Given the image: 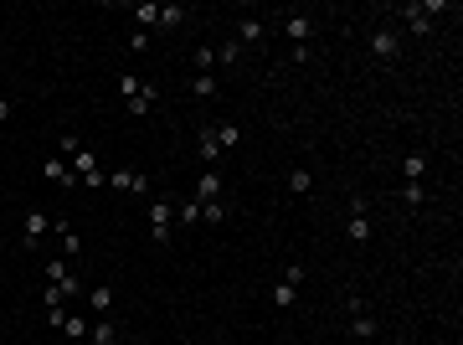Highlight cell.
<instances>
[{"instance_id": "cell-1", "label": "cell", "mask_w": 463, "mask_h": 345, "mask_svg": "<svg viewBox=\"0 0 463 345\" xmlns=\"http://www.w3.org/2000/svg\"><path fill=\"white\" fill-rule=\"evenodd\" d=\"M283 31L294 36V62H309V36H314V21L304 10H288L283 16Z\"/></svg>"}, {"instance_id": "cell-2", "label": "cell", "mask_w": 463, "mask_h": 345, "mask_svg": "<svg viewBox=\"0 0 463 345\" xmlns=\"http://www.w3.org/2000/svg\"><path fill=\"white\" fill-rule=\"evenodd\" d=\"M170 232H175V206L160 201V196H150V237L165 247V243H170Z\"/></svg>"}, {"instance_id": "cell-3", "label": "cell", "mask_w": 463, "mask_h": 345, "mask_svg": "<svg viewBox=\"0 0 463 345\" xmlns=\"http://www.w3.org/2000/svg\"><path fill=\"white\" fill-rule=\"evenodd\" d=\"M396 52H402V31H396V26H376V31H370V57L396 62Z\"/></svg>"}, {"instance_id": "cell-4", "label": "cell", "mask_w": 463, "mask_h": 345, "mask_svg": "<svg viewBox=\"0 0 463 345\" xmlns=\"http://www.w3.org/2000/svg\"><path fill=\"white\" fill-rule=\"evenodd\" d=\"M52 227V217H42V211H26V222H21V247L26 253H36L42 247V232Z\"/></svg>"}, {"instance_id": "cell-5", "label": "cell", "mask_w": 463, "mask_h": 345, "mask_svg": "<svg viewBox=\"0 0 463 345\" xmlns=\"http://www.w3.org/2000/svg\"><path fill=\"white\" fill-rule=\"evenodd\" d=\"M109 185L124 191V196H150V176H139V170H113Z\"/></svg>"}, {"instance_id": "cell-6", "label": "cell", "mask_w": 463, "mask_h": 345, "mask_svg": "<svg viewBox=\"0 0 463 345\" xmlns=\"http://www.w3.org/2000/svg\"><path fill=\"white\" fill-rule=\"evenodd\" d=\"M345 232H350V243H355V247H366V243H370V222H366V201H361V196L350 201V227H345Z\"/></svg>"}, {"instance_id": "cell-7", "label": "cell", "mask_w": 463, "mask_h": 345, "mask_svg": "<svg viewBox=\"0 0 463 345\" xmlns=\"http://www.w3.org/2000/svg\"><path fill=\"white\" fill-rule=\"evenodd\" d=\"M345 309H350V330H355L361 340H370V335H376V320L366 314V299H345Z\"/></svg>"}, {"instance_id": "cell-8", "label": "cell", "mask_w": 463, "mask_h": 345, "mask_svg": "<svg viewBox=\"0 0 463 345\" xmlns=\"http://www.w3.org/2000/svg\"><path fill=\"white\" fill-rule=\"evenodd\" d=\"M83 345H118V330H113L109 314H103L98 325H88V340H83Z\"/></svg>"}, {"instance_id": "cell-9", "label": "cell", "mask_w": 463, "mask_h": 345, "mask_svg": "<svg viewBox=\"0 0 463 345\" xmlns=\"http://www.w3.org/2000/svg\"><path fill=\"white\" fill-rule=\"evenodd\" d=\"M196 201H221V176H217V170H206V176L201 181H196Z\"/></svg>"}, {"instance_id": "cell-10", "label": "cell", "mask_w": 463, "mask_h": 345, "mask_svg": "<svg viewBox=\"0 0 463 345\" xmlns=\"http://www.w3.org/2000/svg\"><path fill=\"white\" fill-rule=\"evenodd\" d=\"M196 155H201V165H206V170L217 165V155H221V144H217V129H201V139H196Z\"/></svg>"}, {"instance_id": "cell-11", "label": "cell", "mask_w": 463, "mask_h": 345, "mask_svg": "<svg viewBox=\"0 0 463 345\" xmlns=\"http://www.w3.org/2000/svg\"><path fill=\"white\" fill-rule=\"evenodd\" d=\"M52 227H57V237H62V253H68V258H77V253H83V237L72 232V222H62V217H57Z\"/></svg>"}, {"instance_id": "cell-12", "label": "cell", "mask_w": 463, "mask_h": 345, "mask_svg": "<svg viewBox=\"0 0 463 345\" xmlns=\"http://www.w3.org/2000/svg\"><path fill=\"white\" fill-rule=\"evenodd\" d=\"M402 21H407V31H412V36H427L432 31V21L422 16V6H402Z\"/></svg>"}, {"instance_id": "cell-13", "label": "cell", "mask_w": 463, "mask_h": 345, "mask_svg": "<svg viewBox=\"0 0 463 345\" xmlns=\"http://www.w3.org/2000/svg\"><path fill=\"white\" fill-rule=\"evenodd\" d=\"M42 176H47V181H57V185H72V165L62 160V155H52V160L42 165Z\"/></svg>"}, {"instance_id": "cell-14", "label": "cell", "mask_w": 463, "mask_h": 345, "mask_svg": "<svg viewBox=\"0 0 463 345\" xmlns=\"http://www.w3.org/2000/svg\"><path fill=\"white\" fill-rule=\"evenodd\" d=\"M262 31H268V26H262L258 16H247L242 26H237V42H242V47H258V42H262Z\"/></svg>"}, {"instance_id": "cell-15", "label": "cell", "mask_w": 463, "mask_h": 345, "mask_svg": "<svg viewBox=\"0 0 463 345\" xmlns=\"http://www.w3.org/2000/svg\"><path fill=\"white\" fill-rule=\"evenodd\" d=\"M129 16L139 21V31H160V6H134Z\"/></svg>"}, {"instance_id": "cell-16", "label": "cell", "mask_w": 463, "mask_h": 345, "mask_svg": "<svg viewBox=\"0 0 463 345\" xmlns=\"http://www.w3.org/2000/svg\"><path fill=\"white\" fill-rule=\"evenodd\" d=\"M402 176H407V181H422V176H427V155H422V150H412V155L402 160Z\"/></svg>"}, {"instance_id": "cell-17", "label": "cell", "mask_w": 463, "mask_h": 345, "mask_svg": "<svg viewBox=\"0 0 463 345\" xmlns=\"http://www.w3.org/2000/svg\"><path fill=\"white\" fill-rule=\"evenodd\" d=\"M191 62H196V72H211V68H221V62H217V47H206V42L191 52Z\"/></svg>"}, {"instance_id": "cell-18", "label": "cell", "mask_w": 463, "mask_h": 345, "mask_svg": "<svg viewBox=\"0 0 463 345\" xmlns=\"http://www.w3.org/2000/svg\"><path fill=\"white\" fill-rule=\"evenodd\" d=\"M191 93H196V98H217V72H196L191 77Z\"/></svg>"}, {"instance_id": "cell-19", "label": "cell", "mask_w": 463, "mask_h": 345, "mask_svg": "<svg viewBox=\"0 0 463 345\" xmlns=\"http://www.w3.org/2000/svg\"><path fill=\"white\" fill-rule=\"evenodd\" d=\"M273 304H283V309H288V304H299V284L278 278V284H273Z\"/></svg>"}, {"instance_id": "cell-20", "label": "cell", "mask_w": 463, "mask_h": 345, "mask_svg": "<svg viewBox=\"0 0 463 345\" xmlns=\"http://www.w3.org/2000/svg\"><path fill=\"white\" fill-rule=\"evenodd\" d=\"M288 191H294V196H309V191H314V176H309V170H288Z\"/></svg>"}, {"instance_id": "cell-21", "label": "cell", "mask_w": 463, "mask_h": 345, "mask_svg": "<svg viewBox=\"0 0 463 345\" xmlns=\"http://www.w3.org/2000/svg\"><path fill=\"white\" fill-rule=\"evenodd\" d=\"M88 304H93L98 314H109V309H113V289H109V284H98V289L88 294Z\"/></svg>"}, {"instance_id": "cell-22", "label": "cell", "mask_w": 463, "mask_h": 345, "mask_svg": "<svg viewBox=\"0 0 463 345\" xmlns=\"http://www.w3.org/2000/svg\"><path fill=\"white\" fill-rule=\"evenodd\" d=\"M242 52H247V47H242V42L232 36L227 47H217V62H221V68H232V62H242Z\"/></svg>"}, {"instance_id": "cell-23", "label": "cell", "mask_w": 463, "mask_h": 345, "mask_svg": "<svg viewBox=\"0 0 463 345\" xmlns=\"http://www.w3.org/2000/svg\"><path fill=\"white\" fill-rule=\"evenodd\" d=\"M217 144L221 150H237V144H242V129L237 124H217Z\"/></svg>"}, {"instance_id": "cell-24", "label": "cell", "mask_w": 463, "mask_h": 345, "mask_svg": "<svg viewBox=\"0 0 463 345\" xmlns=\"http://www.w3.org/2000/svg\"><path fill=\"white\" fill-rule=\"evenodd\" d=\"M68 165H72V176H77V181H83L88 170H98V160H93V150H77V155H72Z\"/></svg>"}, {"instance_id": "cell-25", "label": "cell", "mask_w": 463, "mask_h": 345, "mask_svg": "<svg viewBox=\"0 0 463 345\" xmlns=\"http://www.w3.org/2000/svg\"><path fill=\"white\" fill-rule=\"evenodd\" d=\"M185 21V6H160V31H175Z\"/></svg>"}, {"instance_id": "cell-26", "label": "cell", "mask_w": 463, "mask_h": 345, "mask_svg": "<svg viewBox=\"0 0 463 345\" xmlns=\"http://www.w3.org/2000/svg\"><path fill=\"white\" fill-rule=\"evenodd\" d=\"M155 98H160V93L144 83V88H139V98H129V114H150V103H155Z\"/></svg>"}, {"instance_id": "cell-27", "label": "cell", "mask_w": 463, "mask_h": 345, "mask_svg": "<svg viewBox=\"0 0 463 345\" xmlns=\"http://www.w3.org/2000/svg\"><path fill=\"white\" fill-rule=\"evenodd\" d=\"M201 222H206V227H217V222H227V201H206V206H201Z\"/></svg>"}, {"instance_id": "cell-28", "label": "cell", "mask_w": 463, "mask_h": 345, "mask_svg": "<svg viewBox=\"0 0 463 345\" xmlns=\"http://www.w3.org/2000/svg\"><path fill=\"white\" fill-rule=\"evenodd\" d=\"M402 201H407V206H422V201H427V191H422V181H407V185H402Z\"/></svg>"}, {"instance_id": "cell-29", "label": "cell", "mask_w": 463, "mask_h": 345, "mask_svg": "<svg viewBox=\"0 0 463 345\" xmlns=\"http://www.w3.org/2000/svg\"><path fill=\"white\" fill-rule=\"evenodd\" d=\"M175 222H201V201H196V196H191V201H180L175 206Z\"/></svg>"}, {"instance_id": "cell-30", "label": "cell", "mask_w": 463, "mask_h": 345, "mask_svg": "<svg viewBox=\"0 0 463 345\" xmlns=\"http://www.w3.org/2000/svg\"><path fill=\"white\" fill-rule=\"evenodd\" d=\"M62 335L68 340H88V325L77 320V314H68V320H62Z\"/></svg>"}, {"instance_id": "cell-31", "label": "cell", "mask_w": 463, "mask_h": 345, "mask_svg": "<svg viewBox=\"0 0 463 345\" xmlns=\"http://www.w3.org/2000/svg\"><path fill=\"white\" fill-rule=\"evenodd\" d=\"M139 88H144V83H139L134 72H124V77H118V93H124V98H139Z\"/></svg>"}, {"instance_id": "cell-32", "label": "cell", "mask_w": 463, "mask_h": 345, "mask_svg": "<svg viewBox=\"0 0 463 345\" xmlns=\"http://www.w3.org/2000/svg\"><path fill=\"white\" fill-rule=\"evenodd\" d=\"M42 273H47V284H62V278H72V273H68V263H42Z\"/></svg>"}, {"instance_id": "cell-33", "label": "cell", "mask_w": 463, "mask_h": 345, "mask_svg": "<svg viewBox=\"0 0 463 345\" xmlns=\"http://www.w3.org/2000/svg\"><path fill=\"white\" fill-rule=\"evenodd\" d=\"M83 185H88V191H98V185H109V176H103V170H88Z\"/></svg>"}, {"instance_id": "cell-34", "label": "cell", "mask_w": 463, "mask_h": 345, "mask_svg": "<svg viewBox=\"0 0 463 345\" xmlns=\"http://www.w3.org/2000/svg\"><path fill=\"white\" fill-rule=\"evenodd\" d=\"M10 109H16V98H0V118H10Z\"/></svg>"}]
</instances>
